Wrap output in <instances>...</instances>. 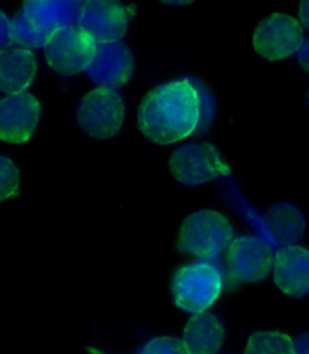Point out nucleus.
I'll use <instances>...</instances> for the list:
<instances>
[{"instance_id":"nucleus-1","label":"nucleus","mask_w":309,"mask_h":354,"mask_svg":"<svg viewBox=\"0 0 309 354\" xmlns=\"http://www.w3.org/2000/svg\"><path fill=\"white\" fill-rule=\"evenodd\" d=\"M201 120V101L189 77L151 89L142 100L138 115L139 130L160 145L195 134Z\"/></svg>"},{"instance_id":"nucleus-2","label":"nucleus","mask_w":309,"mask_h":354,"mask_svg":"<svg viewBox=\"0 0 309 354\" xmlns=\"http://www.w3.org/2000/svg\"><path fill=\"white\" fill-rule=\"evenodd\" d=\"M223 274L210 259L181 267L174 276L172 294L177 306L191 314L204 312L221 296Z\"/></svg>"},{"instance_id":"nucleus-3","label":"nucleus","mask_w":309,"mask_h":354,"mask_svg":"<svg viewBox=\"0 0 309 354\" xmlns=\"http://www.w3.org/2000/svg\"><path fill=\"white\" fill-rule=\"evenodd\" d=\"M234 235L227 217L212 209L190 214L181 226L178 250L201 259H213L228 246Z\"/></svg>"},{"instance_id":"nucleus-4","label":"nucleus","mask_w":309,"mask_h":354,"mask_svg":"<svg viewBox=\"0 0 309 354\" xmlns=\"http://www.w3.org/2000/svg\"><path fill=\"white\" fill-rule=\"evenodd\" d=\"M97 43L77 24L56 29L44 46L46 61L53 71L73 75L86 71L95 56Z\"/></svg>"},{"instance_id":"nucleus-5","label":"nucleus","mask_w":309,"mask_h":354,"mask_svg":"<svg viewBox=\"0 0 309 354\" xmlns=\"http://www.w3.org/2000/svg\"><path fill=\"white\" fill-rule=\"evenodd\" d=\"M80 129L98 140L118 134L124 122V101L115 89L102 88L91 91L77 106Z\"/></svg>"},{"instance_id":"nucleus-6","label":"nucleus","mask_w":309,"mask_h":354,"mask_svg":"<svg viewBox=\"0 0 309 354\" xmlns=\"http://www.w3.org/2000/svg\"><path fill=\"white\" fill-rule=\"evenodd\" d=\"M169 171L182 185H199L231 174L210 143H189L175 149L169 158Z\"/></svg>"},{"instance_id":"nucleus-7","label":"nucleus","mask_w":309,"mask_h":354,"mask_svg":"<svg viewBox=\"0 0 309 354\" xmlns=\"http://www.w3.org/2000/svg\"><path fill=\"white\" fill-rule=\"evenodd\" d=\"M302 24L294 17L273 14L255 29V52L267 61H279L297 53L303 43Z\"/></svg>"},{"instance_id":"nucleus-8","label":"nucleus","mask_w":309,"mask_h":354,"mask_svg":"<svg viewBox=\"0 0 309 354\" xmlns=\"http://www.w3.org/2000/svg\"><path fill=\"white\" fill-rule=\"evenodd\" d=\"M273 249L264 239L246 235L234 240L227 252L228 273L234 281L256 282L264 279L274 267Z\"/></svg>"},{"instance_id":"nucleus-9","label":"nucleus","mask_w":309,"mask_h":354,"mask_svg":"<svg viewBox=\"0 0 309 354\" xmlns=\"http://www.w3.org/2000/svg\"><path fill=\"white\" fill-rule=\"evenodd\" d=\"M79 26L95 43L120 41L129 26V11L121 0H85Z\"/></svg>"},{"instance_id":"nucleus-10","label":"nucleus","mask_w":309,"mask_h":354,"mask_svg":"<svg viewBox=\"0 0 309 354\" xmlns=\"http://www.w3.org/2000/svg\"><path fill=\"white\" fill-rule=\"evenodd\" d=\"M135 70L131 50L121 41L97 43L95 56L88 66V75L97 86L118 89L130 80Z\"/></svg>"},{"instance_id":"nucleus-11","label":"nucleus","mask_w":309,"mask_h":354,"mask_svg":"<svg viewBox=\"0 0 309 354\" xmlns=\"http://www.w3.org/2000/svg\"><path fill=\"white\" fill-rule=\"evenodd\" d=\"M41 116L39 101L26 92L11 94L0 103V136L5 142L23 143L32 138Z\"/></svg>"},{"instance_id":"nucleus-12","label":"nucleus","mask_w":309,"mask_h":354,"mask_svg":"<svg viewBox=\"0 0 309 354\" xmlns=\"http://www.w3.org/2000/svg\"><path fill=\"white\" fill-rule=\"evenodd\" d=\"M274 283L290 297L309 296V250L305 248L283 246L274 257Z\"/></svg>"},{"instance_id":"nucleus-13","label":"nucleus","mask_w":309,"mask_h":354,"mask_svg":"<svg viewBox=\"0 0 309 354\" xmlns=\"http://www.w3.org/2000/svg\"><path fill=\"white\" fill-rule=\"evenodd\" d=\"M83 3L82 0H23L21 10L38 26L53 32L79 24Z\"/></svg>"},{"instance_id":"nucleus-14","label":"nucleus","mask_w":309,"mask_h":354,"mask_svg":"<svg viewBox=\"0 0 309 354\" xmlns=\"http://www.w3.org/2000/svg\"><path fill=\"white\" fill-rule=\"evenodd\" d=\"M37 73L35 56L29 48H6L0 55V89L5 94H20Z\"/></svg>"},{"instance_id":"nucleus-15","label":"nucleus","mask_w":309,"mask_h":354,"mask_svg":"<svg viewBox=\"0 0 309 354\" xmlns=\"http://www.w3.org/2000/svg\"><path fill=\"white\" fill-rule=\"evenodd\" d=\"M225 339V328L214 315L198 312L189 319L182 342L190 354H212L219 351Z\"/></svg>"},{"instance_id":"nucleus-16","label":"nucleus","mask_w":309,"mask_h":354,"mask_svg":"<svg viewBox=\"0 0 309 354\" xmlns=\"http://www.w3.org/2000/svg\"><path fill=\"white\" fill-rule=\"evenodd\" d=\"M264 221L272 239L281 246H291L302 240L306 231V221L302 212L287 202L272 205L264 214Z\"/></svg>"},{"instance_id":"nucleus-17","label":"nucleus","mask_w":309,"mask_h":354,"mask_svg":"<svg viewBox=\"0 0 309 354\" xmlns=\"http://www.w3.org/2000/svg\"><path fill=\"white\" fill-rule=\"evenodd\" d=\"M12 41L23 48H41L44 47L52 32L46 30L29 19L23 10L11 20Z\"/></svg>"},{"instance_id":"nucleus-18","label":"nucleus","mask_w":309,"mask_h":354,"mask_svg":"<svg viewBox=\"0 0 309 354\" xmlns=\"http://www.w3.org/2000/svg\"><path fill=\"white\" fill-rule=\"evenodd\" d=\"M246 354H265V353H294V342L290 336L278 332H258L249 338Z\"/></svg>"},{"instance_id":"nucleus-19","label":"nucleus","mask_w":309,"mask_h":354,"mask_svg":"<svg viewBox=\"0 0 309 354\" xmlns=\"http://www.w3.org/2000/svg\"><path fill=\"white\" fill-rule=\"evenodd\" d=\"M189 80L194 83V86L198 91L199 101H201V120H199L198 129L195 131V134H201L210 129L212 121H213L214 113H216V101H214V97L212 94L210 88H208L204 82H201L199 79H194V77H189Z\"/></svg>"},{"instance_id":"nucleus-20","label":"nucleus","mask_w":309,"mask_h":354,"mask_svg":"<svg viewBox=\"0 0 309 354\" xmlns=\"http://www.w3.org/2000/svg\"><path fill=\"white\" fill-rule=\"evenodd\" d=\"M20 175L12 160L8 157L0 158V199L6 201L19 193Z\"/></svg>"},{"instance_id":"nucleus-21","label":"nucleus","mask_w":309,"mask_h":354,"mask_svg":"<svg viewBox=\"0 0 309 354\" xmlns=\"http://www.w3.org/2000/svg\"><path fill=\"white\" fill-rule=\"evenodd\" d=\"M139 353L145 354H185L187 353L185 342L177 338H169V336H163V338L153 339L148 342L144 348L139 350Z\"/></svg>"},{"instance_id":"nucleus-22","label":"nucleus","mask_w":309,"mask_h":354,"mask_svg":"<svg viewBox=\"0 0 309 354\" xmlns=\"http://www.w3.org/2000/svg\"><path fill=\"white\" fill-rule=\"evenodd\" d=\"M12 41V30H11V21L8 20V17L5 12L0 14V48L6 50L11 44Z\"/></svg>"},{"instance_id":"nucleus-23","label":"nucleus","mask_w":309,"mask_h":354,"mask_svg":"<svg viewBox=\"0 0 309 354\" xmlns=\"http://www.w3.org/2000/svg\"><path fill=\"white\" fill-rule=\"evenodd\" d=\"M297 61H299V65L302 66V68L309 73V37L303 39L302 46H300V48L297 50Z\"/></svg>"},{"instance_id":"nucleus-24","label":"nucleus","mask_w":309,"mask_h":354,"mask_svg":"<svg viewBox=\"0 0 309 354\" xmlns=\"http://www.w3.org/2000/svg\"><path fill=\"white\" fill-rule=\"evenodd\" d=\"M293 342L296 354H309V332L299 335Z\"/></svg>"},{"instance_id":"nucleus-25","label":"nucleus","mask_w":309,"mask_h":354,"mask_svg":"<svg viewBox=\"0 0 309 354\" xmlns=\"http://www.w3.org/2000/svg\"><path fill=\"white\" fill-rule=\"evenodd\" d=\"M299 17L300 23H302L306 29H309V0H300Z\"/></svg>"},{"instance_id":"nucleus-26","label":"nucleus","mask_w":309,"mask_h":354,"mask_svg":"<svg viewBox=\"0 0 309 354\" xmlns=\"http://www.w3.org/2000/svg\"><path fill=\"white\" fill-rule=\"evenodd\" d=\"M160 2L166 5H187L194 2V0H160Z\"/></svg>"},{"instance_id":"nucleus-27","label":"nucleus","mask_w":309,"mask_h":354,"mask_svg":"<svg viewBox=\"0 0 309 354\" xmlns=\"http://www.w3.org/2000/svg\"><path fill=\"white\" fill-rule=\"evenodd\" d=\"M306 100H308V107H309V91H308V97H306Z\"/></svg>"},{"instance_id":"nucleus-28","label":"nucleus","mask_w":309,"mask_h":354,"mask_svg":"<svg viewBox=\"0 0 309 354\" xmlns=\"http://www.w3.org/2000/svg\"><path fill=\"white\" fill-rule=\"evenodd\" d=\"M82 2H85V0H82Z\"/></svg>"}]
</instances>
